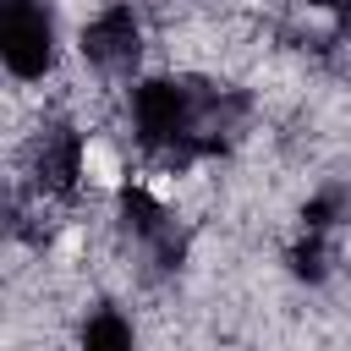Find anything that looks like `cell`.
<instances>
[{
    "label": "cell",
    "mask_w": 351,
    "mask_h": 351,
    "mask_svg": "<svg viewBox=\"0 0 351 351\" xmlns=\"http://www.w3.org/2000/svg\"><path fill=\"white\" fill-rule=\"evenodd\" d=\"M291 269L302 280H324L329 274V241H324V230H307V241L291 252Z\"/></svg>",
    "instance_id": "9c48e42d"
},
{
    "label": "cell",
    "mask_w": 351,
    "mask_h": 351,
    "mask_svg": "<svg viewBox=\"0 0 351 351\" xmlns=\"http://www.w3.org/2000/svg\"><path fill=\"white\" fill-rule=\"evenodd\" d=\"M82 55L93 71L104 77H132L137 55H143V33H137V16L126 5H110L104 16H93L82 27Z\"/></svg>",
    "instance_id": "277c9868"
},
{
    "label": "cell",
    "mask_w": 351,
    "mask_h": 351,
    "mask_svg": "<svg viewBox=\"0 0 351 351\" xmlns=\"http://www.w3.org/2000/svg\"><path fill=\"white\" fill-rule=\"evenodd\" d=\"M340 27H346V38H351V0H340Z\"/></svg>",
    "instance_id": "30bf717a"
},
{
    "label": "cell",
    "mask_w": 351,
    "mask_h": 351,
    "mask_svg": "<svg viewBox=\"0 0 351 351\" xmlns=\"http://www.w3.org/2000/svg\"><path fill=\"white\" fill-rule=\"evenodd\" d=\"M346 208H351V192H346V186H324V192L302 208V219H307V230H329Z\"/></svg>",
    "instance_id": "ba28073f"
},
{
    "label": "cell",
    "mask_w": 351,
    "mask_h": 351,
    "mask_svg": "<svg viewBox=\"0 0 351 351\" xmlns=\"http://www.w3.org/2000/svg\"><path fill=\"white\" fill-rule=\"evenodd\" d=\"M82 346H88V351H126V346H132V324H126L115 307H99V313L88 318V329H82Z\"/></svg>",
    "instance_id": "52a82bcc"
},
{
    "label": "cell",
    "mask_w": 351,
    "mask_h": 351,
    "mask_svg": "<svg viewBox=\"0 0 351 351\" xmlns=\"http://www.w3.org/2000/svg\"><path fill=\"white\" fill-rule=\"evenodd\" d=\"M132 126H137V143H143L159 165H170V170L192 165L197 154H192V143H186V77H181V82H170V77L143 82V88L132 93Z\"/></svg>",
    "instance_id": "6da1fadb"
},
{
    "label": "cell",
    "mask_w": 351,
    "mask_h": 351,
    "mask_svg": "<svg viewBox=\"0 0 351 351\" xmlns=\"http://www.w3.org/2000/svg\"><path fill=\"white\" fill-rule=\"evenodd\" d=\"M0 55H5V71L33 82L49 71L55 60V16L44 0H5L0 5Z\"/></svg>",
    "instance_id": "7a4b0ae2"
},
{
    "label": "cell",
    "mask_w": 351,
    "mask_h": 351,
    "mask_svg": "<svg viewBox=\"0 0 351 351\" xmlns=\"http://www.w3.org/2000/svg\"><path fill=\"white\" fill-rule=\"evenodd\" d=\"M121 219H126V230H132V241L148 252V263L154 269H176L181 263V230H176V219L148 197V192H137V186H126L121 192Z\"/></svg>",
    "instance_id": "5b68a950"
},
{
    "label": "cell",
    "mask_w": 351,
    "mask_h": 351,
    "mask_svg": "<svg viewBox=\"0 0 351 351\" xmlns=\"http://www.w3.org/2000/svg\"><path fill=\"white\" fill-rule=\"evenodd\" d=\"M77 176H82V137L66 121L38 126V137H33V186L38 192H71Z\"/></svg>",
    "instance_id": "8992f818"
},
{
    "label": "cell",
    "mask_w": 351,
    "mask_h": 351,
    "mask_svg": "<svg viewBox=\"0 0 351 351\" xmlns=\"http://www.w3.org/2000/svg\"><path fill=\"white\" fill-rule=\"evenodd\" d=\"M247 126V93L225 88V82H203L186 77V143L192 154H219L241 137Z\"/></svg>",
    "instance_id": "3957f363"
},
{
    "label": "cell",
    "mask_w": 351,
    "mask_h": 351,
    "mask_svg": "<svg viewBox=\"0 0 351 351\" xmlns=\"http://www.w3.org/2000/svg\"><path fill=\"white\" fill-rule=\"evenodd\" d=\"M307 5H335V0H307Z\"/></svg>",
    "instance_id": "8fae6325"
}]
</instances>
